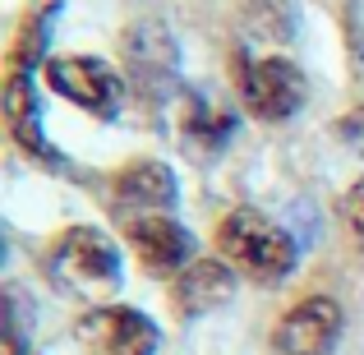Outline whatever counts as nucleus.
Segmentation results:
<instances>
[{"label": "nucleus", "instance_id": "nucleus-13", "mask_svg": "<svg viewBox=\"0 0 364 355\" xmlns=\"http://www.w3.org/2000/svg\"><path fill=\"white\" fill-rule=\"evenodd\" d=\"M51 14H55V9H42V18H37V14L28 18L23 37H18V46H14V74H23V65L46 46V23H51Z\"/></svg>", "mask_w": 364, "mask_h": 355}, {"label": "nucleus", "instance_id": "nucleus-2", "mask_svg": "<svg viewBox=\"0 0 364 355\" xmlns=\"http://www.w3.org/2000/svg\"><path fill=\"white\" fill-rule=\"evenodd\" d=\"M217 249L231 258L240 272L254 282H282L295 267V240L272 222V217L254 213V208H235L231 217H222L217 226Z\"/></svg>", "mask_w": 364, "mask_h": 355}, {"label": "nucleus", "instance_id": "nucleus-5", "mask_svg": "<svg viewBox=\"0 0 364 355\" xmlns=\"http://www.w3.org/2000/svg\"><path fill=\"white\" fill-rule=\"evenodd\" d=\"M124 240H129V249L139 254V263L152 277H180L194 263V235L161 213L124 217Z\"/></svg>", "mask_w": 364, "mask_h": 355}, {"label": "nucleus", "instance_id": "nucleus-7", "mask_svg": "<svg viewBox=\"0 0 364 355\" xmlns=\"http://www.w3.org/2000/svg\"><path fill=\"white\" fill-rule=\"evenodd\" d=\"M46 83H51L60 97L88 107L92 116H116L120 102V79L92 55H60V60L46 65Z\"/></svg>", "mask_w": 364, "mask_h": 355}, {"label": "nucleus", "instance_id": "nucleus-15", "mask_svg": "<svg viewBox=\"0 0 364 355\" xmlns=\"http://www.w3.org/2000/svg\"><path fill=\"white\" fill-rule=\"evenodd\" d=\"M337 134H341V143H346L350 152H364V107H355L350 116H341Z\"/></svg>", "mask_w": 364, "mask_h": 355}, {"label": "nucleus", "instance_id": "nucleus-11", "mask_svg": "<svg viewBox=\"0 0 364 355\" xmlns=\"http://www.w3.org/2000/svg\"><path fill=\"white\" fill-rule=\"evenodd\" d=\"M5 116H9L14 139L23 143L28 152L51 157V148H46L42 129H37V120H33V88H28V74H14V79H9V88H5Z\"/></svg>", "mask_w": 364, "mask_h": 355}, {"label": "nucleus", "instance_id": "nucleus-8", "mask_svg": "<svg viewBox=\"0 0 364 355\" xmlns=\"http://www.w3.org/2000/svg\"><path fill=\"white\" fill-rule=\"evenodd\" d=\"M337 337H341V304L332 295H314L277 323V351L282 355H332Z\"/></svg>", "mask_w": 364, "mask_h": 355}, {"label": "nucleus", "instance_id": "nucleus-9", "mask_svg": "<svg viewBox=\"0 0 364 355\" xmlns=\"http://www.w3.org/2000/svg\"><path fill=\"white\" fill-rule=\"evenodd\" d=\"M235 291V277L226 263H217V258H198V263H189L185 272L176 277V291H171V304H176V314H185V319H194V314H213L217 304H226Z\"/></svg>", "mask_w": 364, "mask_h": 355}, {"label": "nucleus", "instance_id": "nucleus-4", "mask_svg": "<svg viewBox=\"0 0 364 355\" xmlns=\"http://www.w3.org/2000/svg\"><path fill=\"white\" fill-rule=\"evenodd\" d=\"M240 97L258 120H286L304 107L309 83L291 60H249L240 70Z\"/></svg>", "mask_w": 364, "mask_h": 355}, {"label": "nucleus", "instance_id": "nucleus-6", "mask_svg": "<svg viewBox=\"0 0 364 355\" xmlns=\"http://www.w3.org/2000/svg\"><path fill=\"white\" fill-rule=\"evenodd\" d=\"M124 70L129 83L143 97H157L161 88L176 83V37L152 18V23H134L124 33Z\"/></svg>", "mask_w": 364, "mask_h": 355}, {"label": "nucleus", "instance_id": "nucleus-14", "mask_svg": "<svg viewBox=\"0 0 364 355\" xmlns=\"http://www.w3.org/2000/svg\"><path fill=\"white\" fill-rule=\"evenodd\" d=\"M341 217H346L350 235H355V245L364 249V180H355V185L346 189V198H341Z\"/></svg>", "mask_w": 364, "mask_h": 355}, {"label": "nucleus", "instance_id": "nucleus-1", "mask_svg": "<svg viewBox=\"0 0 364 355\" xmlns=\"http://www.w3.org/2000/svg\"><path fill=\"white\" fill-rule=\"evenodd\" d=\"M46 277L60 286L65 295L79 300H107L120 291V254L111 235L92 231V226H74L51 245L46 254Z\"/></svg>", "mask_w": 364, "mask_h": 355}, {"label": "nucleus", "instance_id": "nucleus-3", "mask_svg": "<svg viewBox=\"0 0 364 355\" xmlns=\"http://www.w3.org/2000/svg\"><path fill=\"white\" fill-rule=\"evenodd\" d=\"M79 351L83 355H157V328L139 309L102 304V309L83 314Z\"/></svg>", "mask_w": 364, "mask_h": 355}, {"label": "nucleus", "instance_id": "nucleus-10", "mask_svg": "<svg viewBox=\"0 0 364 355\" xmlns=\"http://www.w3.org/2000/svg\"><path fill=\"white\" fill-rule=\"evenodd\" d=\"M116 203L129 217L171 208L176 203V180H171V171L161 161H134V166H124L116 176Z\"/></svg>", "mask_w": 364, "mask_h": 355}, {"label": "nucleus", "instance_id": "nucleus-12", "mask_svg": "<svg viewBox=\"0 0 364 355\" xmlns=\"http://www.w3.org/2000/svg\"><path fill=\"white\" fill-rule=\"evenodd\" d=\"M226 134H231V116H226V111H213L208 102H198V97L185 102V139H189V143L222 148Z\"/></svg>", "mask_w": 364, "mask_h": 355}]
</instances>
